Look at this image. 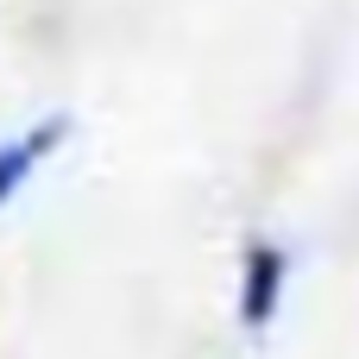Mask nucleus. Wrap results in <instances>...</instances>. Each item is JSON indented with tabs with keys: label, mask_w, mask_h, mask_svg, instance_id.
<instances>
[{
	"label": "nucleus",
	"mask_w": 359,
	"mask_h": 359,
	"mask_svg": "<svg viewBox=\"0 0 359 359\" xmlns=\"http://www.w3.org/2000/svg\"><path fill=\"white\" fill-rule=\"evenodd\" d=\"M284 284H290V252L278 240H252L240 259V328L265 334L284 309Z\"/></svg>",
	"instance_id": "nucleus-1"
},
{
	"label": "nucleus",
	"mask_w": 359,
	"mask_h": 359,
	"mask_svg": "<svg viewBox=\"0 0 359 359\" xmlns=\"http://www.w3.org/2000/svg\"><path fill=\"white\" fill-rule=\"evenodd\" d=\"M69 139V114H44L38 126H25L19 139H0V208L32 183V170Z\"/></svg>",
	"instance_id": "nucleus-2"
}]
</instances>
